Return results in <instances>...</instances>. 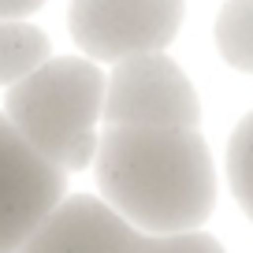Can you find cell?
Returning <instances> with one entry per match:
<instances>
[{"mask_svg": "<svg viewBox=\"0 0 253 253\" xmlns=\"http://www.w3.org/2000/svg\"><path fill=\"white\" fill-rule=\"evenodd\" d=\"M145 235L123 223L101 198L75 194L63 198L19 253H142Z\"/></svg>", "mask_w": 253, "mask_h": 253, "instance_id": "cell-6", "label": "cell"}, {"mask_svg": "<svg viewBox=\"0 0 253 253\" xmlns=\"http://www.w3.org/2000/svg\"><path fill=\"white\" fill-rule=\"evenodd\" d=\"M67 26L89 63H123L171 45L182 0H71Z\"/></svg>", "mask_w": 253, "mask_h": 253, "instance_id": "cell-4", "label": "cell"}, {"mask_svg": "<svg viewBox=\"0 0 253 253\" xmlns=\"http://www.w3.org/2000/svg\"><path fill=\"white\" fill-rule=\"evenodd\" d=\"M101 119L108 126L198 130L201 104L179 63L164 52H149L112 67V75L104 79Z\"/></svg>", "mask_w": 253, "mask_h": 253, "instance_id": "cell-3", "label": "cell"}, {"mask_svg": "<svg viewBox=\"0 0 253 253\" xmlns=\"http://www.w3.org/2000/svg\"><path fill=\"white\" fill-rule=\"evenodd\" d=\"M41 4H45V0H0V23H23Z\"/></svg>", "mask_w": 253, "mask_h": 253, "instance_id": "cell-11", "label": "cell"}, {"mask_svg": "<svg viewBox=\"0 0 253 253\" xmlns=\"http://www.w3.org/2000/svg\"><path fill=\"white\" fill-rule=\"evenodd\" d=\"M142 253H227V250L205 231H190V235H145Z\"/></svg>", "mask_w": 253, "mask_h": 253, "instance_id": "cell-10", "label": "cell"}, {"mask_svg": "<svg viewBox=\"0 0 253 253\" xmlns=\"http://www.w3.org/2000/svg\"><path fill=\"white\" fill-rule=\"evenodd\" d=\"M104 104V75L82 56H60L8 86L4 119L56 171L93 164L97 119Z\"/></svg>", "mask_w": 253, "mask_h": 253, "instance_id": "cell-2", "label": "cell"}, {"mask_svg": "<svg viewBox=\"0 0 253 253\" xmlns=\"http://www.w3.org/2000/svg\"><path fill=\"white\" fill-rule=\"evenodd\" d=\"M227 179L231 194L242 205V212L253 220V112L231 130L227 142Z\"/></svg>", "mask_w": 253, "mask_h": 253, "instance_id": "cell-9", "label": "cell"}, {"mask_svg": "<svg viewBox=\"0 0 253 253\" xmlns=\"http://www.w3.org/2000/svg\"><path fill=\"white\" fill-rule=\"evenodd\" d=\"M63 190L67 175L45 164L0 112V253H19L38 223L63 201Z\"/></svg>", "mask_w": 253, "mask_h": 253, "instance_id": "cell-5", "label": "cell"}, {"mask_svg": "<svg viewBox=\"0 0 253 253\" xmlns=\"http://www.w3.org/2000/svg\"><path fill=\"white\" fill-rule=\"evenodd\" d=\"M216 48L235 71L253 75V0H227L220 8Z\"/></svg>", "mask_w": 253, "mask_h": 253, "instance_id": "cell-8", "label": "cell"}, {"mask_svg": "<svg viewBox=\"0 0 253 253\" xmlns=\"http://www.w3.org/2000/svg\"><path fill=\"white\" fill-rule=\"evenodd\" d=\"M101 201L142 235H190L212 216L216 171L201 130L108 126L97 138Z\"/></svg>", "mask_w": 253, "mask_h": 253, "instance_id": "cell-1", "label": "cell"}, {"mask_svg": "<svg viewBox=\"0 0 253 253\" xmlns=\"http://www.w3.org/2000/svg\"><path fill=\"white\" fill-rule=\"evenodd\" d=\"M52 60L48 34L34 23H0V86H15Z\"/></svg>", "mask_w": 253, "mask_h": 253, "instance_id": "cell-7", "label": "cell"}]
</instances>
